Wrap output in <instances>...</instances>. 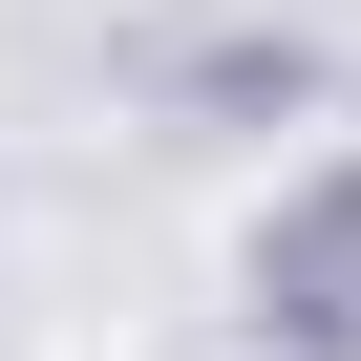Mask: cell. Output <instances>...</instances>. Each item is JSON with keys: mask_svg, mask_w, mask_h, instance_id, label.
<instances>
[{"mask_svg": "<svg viewBox=\"0 0 361 361\" xmlns=\"http://www.w3.org/2000/svg\"><path fill=\"white\" fill-rule=\"evenodd\" d=\"M276 276H298V319H319V340H361V192H340V213H319Z\"/></svg>", "mask_w": 361, "mask_h": 361, "instance_id": "1", "label": "cell"}]
</instances>
